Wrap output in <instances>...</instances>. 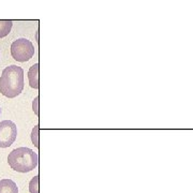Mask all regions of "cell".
<instances>
[{"label": "cell", "instance_id": "cell-1", "mask_svg": "<svg viewBox=\"0 0 193 193\" xmlns=\"http://www.w3.org/2000/svg\"><path fill=\"white\" fill-rule=\"evenodd\" d=\"M24 89V70L12 64L7 67L0 76V92L7 98H15Z\"/></svg>", "mask_w": 193, "mask_h": 193}, {"label": "cell", "instance_id": "cell-2", "mask_svg": "<svg viewBox=\"0 0 193 193\" xmlns=\"http://www.w3.org/2000/svg\"><path fill=\"white\" fill-rule=\"evenodd\" d=\"M8 163L14 171L20 173H28L38 166L39 157L32 149L27 147H18L9 154Z\"/></svg>", "mask_w": 193, "mask_h": 193}, {"label": "cell", "instance_id": "cell-3", "mask_svg": "<svg viewBox=\"0 0 193 193\" xmlns=\"http://www.w3.org/2000/svg\"><path fill=\"white\" fill-rule=\"evenodd\" d=\"M11 55L16 61L26 62L34 55V46L27 39H17L11 44Z\"/></svg>", "mask_w": 193, "mask_h": 193}, {"label": "cell", "instance_id": "cell-4", "mask_svg": "<svg viewBox=\"0 0 193 193\" xmlns=\"http://www.w3.org/2000/svg\"><path fill=\"white\" fill-rule=\"evenodd\" d=\"M17 127L11 120L0 122V148L10 147L16 139Z\"/></svg>", "mask_w": 193, "mask_h": 193}, {"label": "cell", "instance_id": "cell-5", "mask_svg": "<svg viewBox=\"0 0 193 193\" xmlns=\"http://www.w3.org/2000/svg\"><path fill=\"white\" fill-rule=\"evenodd\" d=\"M28 79H29V84L32 88H39V64L30 67L29 72H28Z\"/></svg>", "mask_w": 193, "mask_h": 193}, {"label": "cell", "instance_id": "cell-6", "mask_svg": "<svg viewBox=\"0 0 193 193\" xmlns=\"http://www.w3.org/2000/svg\"><path fill=\"white\" fill-rule=\"evenodd\" d=\"M0 193H18V188L12 179H1Z\"/></svg>", "mask_w": 193, "mask_h": 193}, {"label": "cell", "instance_id": "cell-7", "mask_svg": "<svg viewBox=\"0 0 193 193\" xmlns=\"http://www.w3.org/2000/svg\"><path fill=\"white\" fill-rule=\"evenodd\" d=\"M12 20H0V39L7 37L12 29Z\"/></svg>", "mask_w": 193, "mask_h": 193}, {"label": "cell", "instance_id": "cell-8", "mask_svg": "<svg viewBox=\"0 0 193 193\" xmlns=\"http://www.w3.org/2000/svg\"><path fill=\"white\" fill-rule=\"evenodd\" d=\"M30 193H39V176H36L29 182Z\"/></svg>", "mask_w": 193, "mask_h": 193}, {"label": "cell", "instance_id": "cell-9", "mask_svg": "<svg viewBox=\"0 0 193 193\" xmlns=\"http://www.w3.org/2000/svg\"><path fill=\"white\" fill-rule=\"evenodd\" d=\"M38 132H39V126H36L32 130V135H31V139H32V143L33 145H36L37 147H39V141H38Z\"/></svg>", "mask_w": 193, "mask_h": 193}]
</instances>
